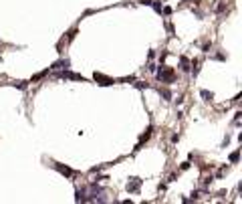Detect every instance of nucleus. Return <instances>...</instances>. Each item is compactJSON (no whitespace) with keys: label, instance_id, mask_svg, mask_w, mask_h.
<instances>
[{"label":"nucleus","instance_id":"nucleus-3","mask_svg":"<svg viewBox=\"0 0 242 204\" xmlns=\"http://www.w3.org/2000/svg\"><path fill=\"white\" fill-rule=\"evenodd\" d=\"M59 77H63V79H75V81H85L81 75H75V73H67V71L59 73Z\"/></svg>","mask_w":242,"mask_h":204},{"label":"nucleus","instance_id":"nucleus-7","mask_svg":"<svg viewBox=\"0 0 242 204\" xmlns=\"http://www.w3.org/2000/svg\"><path fill=\"white\" fill-rule=\"evenodd\" d=\"M238 158H240V152H234V154L230 156V162H238Z\"/></svg>","mask_w":242,"mask_h":204},{"label":"nucleus","instance_id":"nucleus-1","mask_svg":"<svg viewBox=\"0 0 242 204\" xmlns=\"http://www.w3.org/2000/svg\"><path fill=\"white\" fill-rule=\"evenodd\" d=\"M158 77H160V81L171 83V81H173V71H171V69H164V71H160V73H158Z\"/></svg>","mask_w":242,"mask_h":204},{"label":"nucleus","instance_id":"nucleus-6","mask_svg":"<svg viewBox=\"0 0 242 204\" xmlns=\"http://www.w3.org/2000/svg\"><path fill=\"white\" fill-rule=\"evenodd\" d=\"M188 65H190V63H188V59H186V57H182V71H188V69H190Z\"/></svg>","mask_w":242,"mask_h":204},{"label":"nucleus","instance_id":"nucleus-8","mask_svg":"<svg viewBox=\"0 0 242 204\" xmlns=\"http://www.w3.org/2000/svg\"><path fill=\"white\" fill-rule=\"evenodd\" d=\"M202 97H206V99L210 101V99H212V93H208V91H202Z\"/></svg>","mask_w":242,"mask_h":204},{"label":"nucleus","instance_id":"nucleus-4","mask_svg":"<svg viewBox=\"0 0 242 204\" xmlns=\"http://www.w3.org/2000/svg\"><path fill=\"white\" fill-rule=\"evenodd\" d=\"M55 168H57L61 174H65V176H73V170H71V168H67V166H59V164H57Z\"/></svg>","mask_w":242,"mask_h":204},{"label":"nucleus","instance_id":"nucleus-2","mask_svg":"<svg viewBox=\"0 0 242 204\" xmlns=\"http://www.w3.org/2000/svg\"><path fill=\"white\" fill-rule=\"evenodd\" d=\"M139 186H141V180H139V178H131V182L127 184V190H129V192H137Z\"/></svg>","mask_w":242,"mask_h":204},{"label":"nucleus","instance_id":"nucleus-5","mask_svg":"<svg viewBox=\"0 0 242 204\" xmlns=\"http://www.w3.org/2000/svg\"><path fill=\"white\" fill-rule=\"evenodd\" d=\"M95 79H97V81H103L101 85H109V83H113L111 79H107V77H103V75H99V73H95Z\"/></svg>","mask_w":242,"mask_h":204},{"label":"nucleus","instance_id":"nucleus-9","mask_svg":"<svg viewBox=\"0 0 242 204\" xmlns=\"http://www.w3.org/2000/svg\"><path fill=\"white\" fill-rule=\"evenodd\" d=\"M162 95H164L166 99H169V97H171V93H169V91H166V89H164V91H162Z\"/></svg>","mask_w":242,"mask_h":204}]
</instances>
